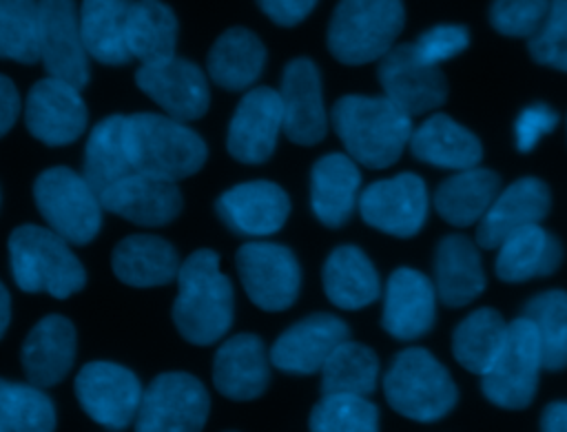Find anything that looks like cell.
Masks as SVG:
<instances>
[{"instance_id":"1","label":"cell","mask_w":567,"mask_h":432,"mask_svg":"<svg viewBox=\"0 0 567 432\" xmlns=\"http://www.w3.org/2000/svg\"><path fill=\"white\" fill-rule=\"evenodd\" d=\"M233 284L219 270L217 253L202 248L188 255L177 272L173 321L179 335L197 346L215 343L233 323Z\"/></svg>"},{"instance_id":"2","label":"cell","mask_w":567,"mask_h":432,"mask_svg":"<svg viewBox=\"0 0 567 432\" xmlns=\"http://www.w3.org/2000/svg\"><path fill=\"white\" fill-rule=\"evenodd\" d=\"M332 126L348 155L370 168L394 164L412 137V117L385 95H343L332 106Z\"/></svg>"},{"instance_id":"3","label":"cell","mask_w":567,"mask_h":432,"mask_svg":"<svg viewBox=\"0 0 567 432\" xmlns=\"http://www.w3.org/2000/svg\"><path fill=\"white\" fill-rule=\"evenodd\" d=\"M126 146L133 173L177 182L206 162L204 140L184 122L157 113L126 115Z\"/></svg>"},{"instance_id":"4","label":"cell","mask_w":567,"mask_h":432,"mask_svg":"<svg viewBox=\"0 0 567 432\" xmlns=\"http://www.w3.org/2000/svg\"><path fill=\"white\" fill-rule=\"evenodd\" d=\"M9 264L20 290L64 299L82 290L86 272L69 241L44 226H18L9 237Z\"/></svg>"},{"instance_id":"5","label":"cell","mask_w":567,"mask_h":432,"mask_svg":"<svg viewBox=\"0 0 567 432\" xmlns=\"http://www.w3.org/2000/svg\"><path fill=\"white\" fill-rule=\"evenodd\" d=\"M401 0H341L328 27V49L343 64L381 60L403 29Z\"/></svg>"},{"instance_id":"6","label":"cell","mask_w":567,"mask_h":432,"mask_svg":"<svg viewBox=\"0 0 567 432\" xmlns=\"http://www.w3.org/2000/svg\"><path fill=\"white\" fill-rule=\"evenodd\" d=\"M388 403L414 421H439L456 403L458 392L450 372L423 348L399 352L383 377Z\"/></svg>"},{"instance_id":"7","label":"cell","mask_w":567,"mask_h":432,"mask_svg":"<svg viewBox=\"0 0 567 432\" xmlns=\"http://www.w3.org/2000/svg\"><path fill=\"white\" fill-rule=\"evenodd\" d=\"M33 197L53 233L69 244H89L102 224V202L84 175L53 166L38 175Z\"/></svg>"},{"instance_id":"8","label":"cell","mask_w":567,"mask_h":432,"mask_svg":"<svg viewBox=\"0 0 567 432\" xmlns=\"http://www.w3.org/2000/svg\"><path fill=\"white\" fill-rule=\"evenodd\" d=\"M540 368L543 359L536 330L525 317H518L507 323L496 357L481 374L483 394L507 410L527 408L536 394Z\"/></svg>"},{"instance_id":"9","label":"cell","mask_w":567,"mask_h":432,"mask_svg":"<svg viewBox=\"0 0 567 432\" xmlns=\"http://www.w3.org/2000/svg\"><path fill=\"white\" fill-rule=\"evenodd\" d=\"M208 392L188 372H162L142 392L135 432H199L208 416Z\"/></svg>"},{"instance_id":"10","label":"cell","mask_w":567,"mask_h":432,"mask_svg":"<svg viewBox=\"0 0 567 432\" xmlns=\"http://www.w3.org/2000/svg\"><path fill=\"white\" fill-rule=\"evenodd\" d=\"M142 392L137 377L111 361H91L75 377V397L84 412L113 432L137 416Z\"/></svg>"},{"instance_id":"11","label":"cell","mask_w":567,"mask_h":432,"mask_svg":"<svg viewBox=\"0 0 567 432\" xmlns=\"http://www.w3.org/2000/svg\"><path fill=\"white\" fill-rule=\"evenodd\" d=\"M40 62L51 78L82 89L89 82V53L75 0H38Z\"/></svg>"},{"instance_id":"12","label":"cell","mask_w":567,"mask_h":432,"mask_svg":"<svg viewBox=\"0 0 567 432\" xmlns=\"http://www.w3.org/2000/svg\"><path fill=\"white\" fill-rule=\"evenodd\" d=\"M239 279L250 301L264 310L288 308L299 292L301 270L295 255L279 244L250 241L235 257Z\"/></svg>"},{"instance_id":"13","label":"cell","mask_w":567,"mask_h":432,"mask_svg":"<svg viewBox=\"0 0 567 432\" xmlns=\"http://www.w3.org/2000/svg\"><path fill=\"white\" fill-rule=\"evenodd\" d=\"M379 82L385 97L410 117L441 106L447 97L443 71L423 60L414 49V42L396 44L381 58Z\"/></svg>"},{"instance_id":"14","label":"cell","mask_w":567,"mask_h":432,"mask_svg":"<svg viewBox=\"0 0 567 432\" xmlns=\"http://www.w3.org/2000/svg\"><path fill=\"white\" fill-rule=\"evenodd\" d=\"M361 217L390 235L412 237L427 217V191L419 175L401 173L390 179L372 182L359 195Z\"/></svg>"},{"instance_id":"15","label":"cell","mask_w":567,"mask_h":432,"mask_svg":"<svg viewBox=\"0 0 567 432\" xmlns=\"http://www.w3.org/2000/svg\"><path fill=\"white\" fill-rule=\"evenodd\" d=\"M24 122L29 133L49 146L75 142L86 126V106L80 89L51 75L42 78L27 95Z\"/></svg>"},{"instance_id":"16","label":"cell","mask_w":567,"mask_h":432,"mask_svg":"<svg viewBox=\"0 0 567 432\" xmlns=\"http://www.w3.org/2000/svg\"><path fill=\"white\" fill-rule=\"evenodd\" d=\"M135 82L173 120H197L208 109V82L204 71L190 60L173 55L155 64H142Z\"/></svg>"},{"instance_id":"17","label":"cell","mask_w":567,"mask_h":432,"mask_svg":"<svg viewBox=\"0 0 567 432\" xmlns=\"http://www.w3.org/2000/svg\"><path fill=\"white\" fill-rule=\"evenodd\" d=\"M281 128L284 106L279 91L268 86L250 89L233 113L226 137L228 153L239 162L261 164L272 155Z\"/></svg>"},{"instance_id":"18","label":"cell","mask_w":567,"mask_h":432,"mask_svg":"<svg viewBox=\"0 0 567 432\" xmlns=\"http://www.w3.org/2000/svg\"><path fill=\"white\" fill-rule=\"evenodd\" d=\"M279 97L284 106V133L301 146L321 142L328 117L321 97V78L312 60L297 58L286 64Z\"/></svg>"},{"instance_id":"19","label":"cell","mask_w":567,"mask_h":432,"mask_svg":"<svg viewBox=\"0 0 567 432\" xmlns=\"http://www.w3.org/2000/svg\"><path fill=\"white\" fill-rule=\"evenodd\" d=\"M290 213L288 195L281 186L257 179L228 188L217 199L219 219L239 235L264 237L277 233Z\"/></svg>"},{"instance_id":"20","label":"cell","mask_w":567,"mask_h":432,"mask_svg":"<svg viewBox=\"0 0 567 432\" xmlns=\"http://www.w3.org/2000/svg\"><path fill=\"white\" fill-rule=\"evenodd\" d=\"M348 339V326L326 312L310 315L290 326L272 346L275 368L292 374H312L323 368L332 350Z\"/></svg>"},{"instance_id":"21","label":"cell","mask_w":567,"mask_h":432,"mask_svg":"<svg viewBox=\"0 0 567 432\" xmlns=\"http://www.w3.org/2000/svg\"><path fill=\"white\" fill-rule=\"evenodd\" d=\"M549 210V188L536 177H523L496 195L483 219L476 239L483 248H498L512 235L538 226Z\"/></svg>"},{"instance_id":"22","label":"cell","mask_w":567,"mask_h":432,"mask_svg":"<svg viewBox=\"0 0 567 432\" xmlns=\"http://www.w3.org/2000/svg\"><path fill=\"white\" fill-rule=\"evenodd\" d=\"M102 208L140 226H164L182 210L175 182L131 173L100 195Z\"/></svg>"},{"instance_id":"23","label":"cell","mask_w":567,"mask_h":432,"mask_svg":"<svg viewBox=\"0 0 567 432\" xmlns=\"http://www.w3.org/2000/svg\"><path fill=\"white\" fill-rule=\"evenodd\" d=\"M434 286L414 268H396L385 288L383 328L396 339H416L434 323Z\"/></svg>"},{"instance_id":"24","label":"cell","mask_w":567,"mask_h":432,"mask_svg":"<svg viewBox=\"0 0 567 432\" xmlns=\"http://www.w3.org/2000/svg\"><path fill=\"white\" fill-rule=\"evenodd\" d=\"M75 359V328L62 315L40 319L22 343V368L35 388L55 385Z\"/></svg>"},{"instance_id":"25","label":"cell","mask_w":567,"mask_h":432,"mask_svg":"<svg viewBox=\"0 0 567 432\" xmlns=\"http://www.w3.org/2000/svg\"><path fill=\"white\" fill-rule=\"evenodd\" d=\"M268 359L264 341L255 335H235L226 339L213 361L215 388L235 401H250L268 385Z\"/></svg>"},{"instance_id":"26","label":"cell","mask_w":567,"mask_h":432,"mask_svg":"<svg viewBox=\"0 0 567 432\" xmlns=\"http://www.w3.org/2000/svg\"><path fill=\"white\" fill-rule=\"evenodd\" d=\"M361 175L350 155L330 153L315 162L310 173V204L326 226H341L359 202Z\"/></svg>"},{"instance_id":"27","label":"cell","mask_w":567,"mask_h":432,"mask_svg":"<svg viewBox=\"0 0 567 432\" xmlns=\"http://www.w3.org/2000/svg\"><path fill=\"white\" fill-rule=\"evenodd\" d=\"M410 151L421 162L454 171L474 168L483 155L478 137L443 113L427 117L412 131Z\"/></svg>"},{"instance_id":"28","label":"cell","mask_w":567,"mask_h":432,"mask_svg":"<svg viewBox=\"0 0 567 432\" xmlns=\"http://www.w3.org/2000/svg\"><path fill=\"white\" fill-rule=\"evenodd\" d=\"M111 266L117 279L135 288L164 286L177 279L179 257L175 248L155 235L124 237L111 257Z\"/></svg>"},{"instance_id":"29","label":"cell","mask_w":567,"mask_h":432,"mask_svg":"<svg viewBox=\"0 0 567 432\" xmlns=\"http://www.w3.org/2000/svg\"><path fill=\"white\" fill-rule=\"evenodd\" d=\"M436 295L447 306H465L485 288L476 246L465 235H447L436 248Z\"/></svg>"},{"instance_id":"30","label":"cell","mask_w":567,"mask_h":432,"mask_svg":"<svg viewBox=\"0 0 567 432\" xmlns=\"http://www.w3.org/2000/svg\"><path fill=\"white\" fill-rule=\"evenodd\" d=\"M135 0H82L80 31L86 53L102 64H124L131 60L126 47V24Z\"/></svg>"},{"instance_id":"31","label":"cell","mask_w":567,"mask_h":432,"mask_svg":"<svg viewBox=\"0 0 567 432\" xmlns=\"http://www.w3.org/2000/svg\"><path fill=\"white\" fill-rule=\"evenodd\" d=\"M264 64L266 49L261 40L244 27L224 31L208 53V73L213 82L228 91H244L252 86L261 75Z\"/></svg>"},{"instance_id":"32","label":"cell","mask_w":567,"mask_h":432,"mask_svg":"<svg viewBox=\"0 0 567 432\" xmlns=\"http://www.w3.org/2000/svg\"><path fill=\"white\" fill-rule=\"evenodd\" d=\"M323 290L328 299L346 310H357L379 297V275L357 246L334 248L323 264Z\"/></svg>"},{"instance_id":"33","label":"cell","mask_w":567,"mask_h":432,"mask_svg":"<svg viewBox=\"0 0 567 432\" xmlns=\"http://www.w3.org/2000/svg\"><path fill=\"white\" fill-rule=\"evenodd\" d=\"M501 179L487 168H467L447 177L434 195L439 215L452 226H472L483 219L498 195Z\"/></svg>"},{"instance_id":"34","label":"cell","mask_w":567,"mask_h":432,"mask_svg":"<svg viewBox=\"0 0 567 432\" xmlns=\"http://www.w3.org/2000/svg\"><path fill=\"white\" fill-rule=\"evenodd\" d=\"M560 241L540 226H529L498 246L496 275L503 281L514 284L532 277H545L560 266Z\"/></svg>"},{"instance_id":"35","label":"cell","mask_w":567,"mask_h":432,"mask_svg":"<svg viewBox=\"0 0 567 432\" xmlns=\"http://www.w3.org/2000/svg\"><path fill=\"white\" fill-rule=\"evenodd\" d=\"M133 173L126 146V115H109L97 122L84 151V177L102 195Z\"/></svg>"},{"instance_id":"36","label":"cell","mask_w":567,"mask_h":432,"mask_svg":"<svg viewBox=\"0 0 567 432\" xmlns=\"http://www.w3.org/2000/svg\"><path fill=\"white\" fill-rule=\"evenodd\" d=\"M177 20L159 0H135L126 24V47L131 58L155 64L175 55Z\"/></svg>"},{"instance_id":"37","label":"cell","mask_w":567,"mask_h":432,"mask_svg":"<svg viewBox=\"0 0 567 432\" xmlns=\"http://www.w3.org/2000/svg\"><path fill=\"white\" fill-rule=\"evenodd\" d=\"M377 354L368 346L346 339L321 368V390L323 394L368 397L377 388Z\"/></svg>"},{"instance_id":"38","label":"cell","mask_w":567,"mask_h":432,"mask_svg":"<svg viewBox=\"0 0 567 432\" xmlns=\"http://www.w3.org/2000/svg\"><path fill=\"white\" fill-rule=\"evenodd\" d=\"M523 317L534 326L545 370L567 368V292L547 290L532 297Z\"/></svg>"},{"instance_id":"39","label":"cell","mask_w":567,"mask_h":432,"mask_svg":"<svg viewBox=\"0 0 567 432\" xmlns=\"http://www.w3.org/2000/svg\"><path fill=\"white\" fill-rule=\"evenodd\" d=\"M507 323L492 308H478L467 315L454 330L452 350L456 361L470 372L483 374L496 357Z\"/></svg>"},{"instance_id":"40","label":"cell","mask_w":567,"mask_h":432,"mask_svg":"<svg viewBox=\"0 0 567 432\" xmlns=\"http://www.w3.org/2000/svg\"><path fill=\"white\" fill-rule=\"evenodd\" d=\"M55 408L31 383L0 379V432H53Z\"/></svg>"},{"instance_id":"41","label":"cell","mask_w":567,"mask_h":432,"mask_svg":"<svg viewBox=\"0 0 567 432\" xmlns=\"http://www.w3.org/2000/svg\"><path fill=\"white\" fill-rule=\"evenodd\" d=\"M38 0H0V58L38 62Z\"/></svg>"},{"instance_id":"42","label":"cell","mask_w":567,"mask_h":432,"mask_svg":"<svg viewBox=\"0 0 567 432\" xmlns=\"http://www.w3.org/2000/svg\"><path fill=\"white\" fill-rule=\"evenodd\" d=\"M310 432H379V410L357 394H323L310 412Z\"/></svg>"},{"instance_id":"43","label":"cell","mask_w":567,"mask_h":432,"mask_svg":"<svg viewBox=\"0 0 567 432\" xmlns=\"http://www.w3.org/2000/svg\"><path fill=\"white\" fill-rule=\"evenodd\" d=\"M529 53L536 62L567 71V0H551L543 27L529 38Z\"/></svg>"},{"instance_id":"44","label":"cell","mask_w":567,"mask_h":432,"mask_svg":"<svg viewBox=\"0 0 567 432\" xmlns=\"http://www.w3.org/2000/svg\"><path fill=\"white\" fill-rule=\"evenodd\" d=\"M551 0H494L489 20L496 31L514 38H532L545 22Z\"/></svg>"},{"instance_id":"45","label":"cell","mask_w":567,"mask_h":432,"mask_svg":"<svg viewBox=\"0 0 567 432\" xmlns=\"http://www.w3.org/2000/svg\"><path fill=\"white\" fill-rule=\"evenodd\" d=\"M467 44L470 33L461 24H436L414 40V49L419 51V55L436 66L458 55Z\"/></svg>"},{"instance_id":"46","label":"cell","mask_w":567,"mask_h":432,"mask_svg":"<svg viewBox=\"0 0 567 432\" xmlns=\"http://www.w3.org/2000/svg\"><path fill=\"white\" fill-rule=\"evenodd\" d=\"M556 124H558V113L554 109H549L547 104H532V106L523 109L514 124L516 148L520 153L532 151L543 135L554 131Z\"/></svg>"},{"instance_id":"47","label":"cell","mask_w":567,"mask_h":432,"mask_svg":"<svg viewBox=\"0 0 567 432\" xmlns=\"http://www.w3.org/2000/svg\"><path fill=\"white\" fill-rule=\"evenodd\" d=\"M261 11L281 27L301 22L317 4V0H257Z\"/></svg>"},{"instance_id":"48","label":"cell","mask_w":567,"mask_h":432,"mask_svg":"<svg viewBox=\"0 0 567 432\" xmlns=\"http://www.w3.org/2000/svg\"><path fill=\"white\" fill-rule=\"evenodd\" d=\"M18 113H20L18 89L7 75H0V137L13 126Z\"/></svg>"},{"instance_id":"49","label":"cell","mask_w":567,"mask_h":432,"mask_svg":"<svg viewBox=\"0 0 567 432\" xmlns=\"http://www.w3.org/2000/svg\"><path fill=\"white\" fill-rule=\"evenodd\" d=\"M543 432H567V401L549 403L540 416Z\"/></svg>"},{"instance_id":"50","label":"cell","mask_w":567,"mask_h":432,"mask_svg":"<svg viewBox=\"0 0 567 432\" xmlns=\"http://www.w3.org/2000/svg\"><path fill=\"white\" fill-rule=\"evenodd\" d=\"M9 319H11V299H9L4 284L0 281V337L4 335V330L9 326Z\"/></svg>"}]
</instances>
